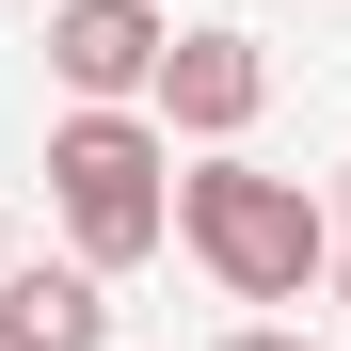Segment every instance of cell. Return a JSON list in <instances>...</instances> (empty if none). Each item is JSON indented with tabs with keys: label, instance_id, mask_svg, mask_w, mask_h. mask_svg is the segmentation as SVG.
Listing matches in <instances>:
<instances>
[{
	"label": "cell",
	"instance_id": "6da1fadb",
	"mask_svg": "<svg viewBox=\"0 0 351 351\" xmlns=\"http://www.w3.org/2000/svg\"><path fill=\"white\" fill-rule=\"evenodd\" d=\"M48 192H64V240L96 271H128V256L176 240V128H144L128 96H80L48 128Z\"/></svg>",
	"mask_w": 351,
	"mask_h": 351
},
{
	"label": "cell",
	"instance_id": "3957f363",
	"mask_svg": "<svg viewBox=\"0 0 351 351\" xmlns=\"http://www.w3.org/2000/svg\"><path fill=\"white\" fill-rule=\"evenodd\" d=\"M160 48H176L160 0H48V80L64 96H144Z\"/></svg>",
	"mask_w": 351,
	"mask_h": 351
},
{
	"label": "cell",
	"instance_id": "277c9868",
	"mask_svg": "<svg viewBox=\"0 0 351 351\" xmlns=\"http://www.w3.org/2000/svg\"><path fill=\"white\" fill-rule=\"evenodd\" d=\"M144 96H160V128H192V144H240V128H256V96H271V64H256V32H176Z\"/></svg>",
	"mask_w": 351,
	"mask_h": 351
},
{
	"label": "cell",
	"instance_id": "8992f818",
	"mask_svg": "<svg viewBox=\"0 0 351 351\" xmlns=\"http://www.w3.org/2000/svg\"><path fill=\"white\" fill-rule=\"evenodd\" d=\"M223 351H304V335H287V319H240V335H223Z\"/></svg>",
	"mask_w": 351,
	"mask_h": 351
},
{
	"label": "cell",
	"instance_id": "5b68a950",
	"mask_svg": "<svg viewBox=\"0 0 351 351\" xmlns=\"http://www.w3.org/2000/svg\"><path fill=\"white\" fill-rule=\"evenodd\" d=\"M0 351H112V287L96 256H0Z\"/></svg>",
	"mask_w": 351,
	"mask_h": 351
},
{
	"label": "cell",
	"instance_id": "7a4b0ae2",
	"mask_svg": "<svg viewBox=\"0 0 351 351\" xmlns=\"http://www.w3.org/2000/svg\"><path fill=\"white\" fill-rule=\"evenodd\" d=\"M176 240H192L240 304H304V287L335 271V223L304 176H256V160H192L176 176Z\"/></svg>",
	"mask_w": 351,
	"mask_h": 351
},
{
	"label": "cell",
	"instance_id": "ba28073f",
	"mask_svg": "<svg viewBox=\"0 0 351 351\" xmlns=\"http://www.w3.org/2000/svg\"><path fill=\"white\" fill-rule=\"evenodd\" d=\"M335 223H351V176H335Z\"/></svg>",
	"mask_w": 351,
	"mask_h": 351
},
{
	"label": "cell",
	"instance_id": "52a82bcc",
	"mask_svg": "<svg viewBox=\"0 0 351 351\" xmlns=\"http://www.w3.org/2000/svg\"><path fill=\"white\" fill-rule=\"evenodd\" d=\"M335 304H351V256H335Z\"/></svg>",
	"mask_w": 351,
	"mask_h": 351
},
{
	"label": "cell",
	"instance_id": "9c48e42d",
	"mask_svg": "<svg viewBox=\"0 0 351 351\" xmlns=\"http://www.w3.org/2000/svg\"><path fill=\"white\" fill-rule=\"evenodd\" d=\"M0 256H16V223H0Z\"/></svg>",
	"mask_w": 351,
	"mask_h": 351
}]
</instances>
